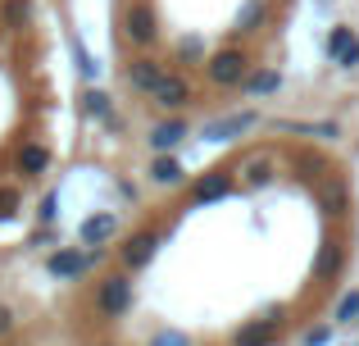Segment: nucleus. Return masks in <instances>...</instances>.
<instances>
[{
	"label": "nucleus",
	"instance_id": "9d476101",
	"mask_svg": "<svg viewBox=\"0 0 359 346\" xmlns=\"http://www.w3.org/2000/svg\"><path fill=\"white\" fill-rule=\"evenodd\" d=\"M114 232H118L114 210H100V214H91V219L78 223V241L82 246H105V241H114Z\"/></svg>",
	"mask_w": 359,
	"mask_h": 346
},
{
	"label": "nucleus",
	"instance_id": "7ed1b4c3",
	"mask_svg": "<svg viewBox=\"0 0 359 346\" xmlns=\"http://www.w3.org/2000/svg\"><path fill=\"white\" fill-rule=\"evenodd\" d=\"M255 128H259V109H237V114H228V119L205 124L201 137L205 142H237L241 133H255Z\"/></svg>",
	"mask_w": 359,
	"mask_h": 346
},
{
	"label": "nucleus",
	"instance_id": "aec40b11",
	"mask_svg": "<svg viewBox=\"0 0 359 346\" xmlns=\"http://www.w3.org/2000/svg\"><path fill=\"white\" fill-rule=\"evenodd\" d=\"M273 182V160H245V187H269Z\"/></svg>",
	"mask_w": 359,
	"mask_h": 346
},
{
	"label": "nucleus",
	"instance_id": "423d86ee",
	"mask_svg": "<svg viewBox=\"0 0 359 346\" xmlns=\"http://www.w3.org/2000/svg\"><path fill=\"white\" fill-rule=\"evenodd\" d=\"M168 78V69L155 60V55H137V60L128 64V82H132V91L137 96H155V87Z\"/></svg>",
	"mask_w": 359,
	"mask_h": 346
},
{
	"label": "nucleus",
	"instance_id": "6ab92c4d",
	"mask_svg": "<svg viewBox=\"0 0 359 346\" xmlns=\"http://www.w3.org/2000/svg\"><path fill=\"white\" fill-rule=\"evenodd\" d=\"M0 18H5V27H27L32 23V0H5Z\"/></svg>",
	"mask_w": 359,
	"mask_h": 346
},
{
	"label": "nucleus",
	"instance_id": "b1692460",
	"mask_svg": "<svg viewBox=\"0 0 359 346\" xmlns=\"http://www.w3.org/2000/svg\"><path fill=\"white\" fill-rule=\"evenodd\" d=\"M73 55H78V69H82V78H91V82H96V73H100V64L96 60H91V55H87V46H73Z\"/></svg>",
	"mask_w": 359,
	"mask_h": 346
},
{
	"label": "nucleus",
	"instance_id": "5701e85b",
	"mask_svg": "<svg viewBox=\"0 0 359 346\" xmlns=\"http://www.w3.org/2000/svg\"><path fill=\"white\" fill-rule=\"evenodd\" d=\"M177 55H182V60H210V55H205V41H201V36H182Z\"/></svg>",
	"mask_w": 359,
	"mask_h": 346
},
{
	"label": "nucleus",
	"instance_id": "f8f14e48",
	"mask_svg": "<svg viewBox=\"0 0 359 346\" xmlns=\"http://www.w3.org/2000/svg\"><path fill=\"white\" fill-rule=\"evenodd\" d=\"M155 246H159L155 232H132V237L123 241L118 255H123V265H128V269H146L150 260H155Z\"/></svg>",
	"mask_w": 359,
	"mask_h": 346
},
{
	"label": "nucleus",
	"instance_id": "412c9836",
	"mask_svg": "<svg viewBox=\"0 0 359 346\" xmlns=\"http://www.w3.org/2000/svg\"><path fill=\"white\" fill-rule=\"evenodd\" d=\"M282 128H287V133H305V137H323V142L341 133L337 124H282Z\"/></svg>",
	"mask_w": 359,
	"mask_h": 346
},
{
	"label": "nucleus",
	"instance_id": "1a4fd4ad",
	"mask_svg": "<svg viewBox=\"0 0 359 346\" xmlns=\"http://www.w3.org/2000/svg\"><path fill=\"white\" fill-rule=\"evenodd\" d=\"M96 305H100V314H109V319H114V314H123L132 305V278H105V283H100V296H96Z\"/></svg>",
	"mask_w": 359,
	"mask_h": 346
},
{
	"label": "nucleus",
	"instance_id": "a211bd4d",
	"mask_svg": "<svg viewBox=\"0 0 359 346\" xmlns=\"http://www.w3.org/2000/svg\"><path fill=\"white\" fill-rule=\"evenodd\" d=\"M273 333H278V319H264V324H250V328L237 333V346H269Z\"/></svg>",
	"mask_w": 359,
	"mask_h": 346
},
{
	"label": "nucleus",
	"instance_id": "0eeeda50",
	"mask_svg": "<svg viewBox=\"0 0 359 346\" xmlns=\"http://www.w3.org/2000/svg\"><path fill=\"white\" fill-rule=\"evenodd\" d=\"M191 137V128H187V119L182 114H173V119H159V124H150V151L155 155H168V151H177V146Z\"/></svg>",
	"mask_w": 359,
	"mask_h": 346
},
{
	"label": "nucleus",
	"instance_id": "393cba45",
	"mask_svg": "<svg viewBox=\"0 0 359 346\" xmlns=\"http://www.w3.org/2000/svg\"><path fill=\"white\" fill-rule=\"evenodd\" d=\"M150 346H191V338H187V333H155Z\"/></svg>",
	"mask_w": 359,
	"mask_h": 346
},
{
	"label": "nucleus",
	"instance_id": "2eb2a0df",
	"mask_svg": "<svg viewBox=\"0 0 359 346\" xmlns=\"http://www.w3.org/2000/svg\"><path fill=\"white\" fill-rule=\"evenodd\" d=\"M150 178H155L159 187H177V182H187V169H182V160L168 151V155H155V160H150Z\"/></svg>",
	"mask_w": 359,
	"mask_h": 346
},
{
	"label": "nucleus",
	"instance_id": "4468645a",
	"mask_svg": "<svg viewBox=\"0 0 359 346\" xmlns=\"http://www.w3.org/2000/svg\"><path fill=\"white\" fill-rule=\"evenodd\" d=\"M264 23H269V5H264V0H245L237 9V18H232V36H250V32H259Z\"/></svg>",
	"mask_w": 359,
	"mask_h": 346
},
{
	"label": "nucleus",
	"instance_id": "cd10ccee",
	"mask_svg": "<svg viewBox=\"0 0 359 346\" xmlns=\"http://www.w3.org/2000/svg\"><path fill=\"white\" fill-rule=\"evenodd\" d=\"M9 328H14V314H9V310H5V305H0V338H5V333H9Z\"/></svg>",
	"mask_w": 359,
	"mask_h": 346
},
{
	"label": "nucleus",
	"instance_id": "dca6fc26",
	"mask_svg": "<svg viewBox=\"0 0 359 346\" xmlns=\"http://www.w3.org/2000/svg\"><path fill=\"white\" fill-rule=\"evenodd\" d=\"M278 87H282V73L278 69H250V73H245V82H241V91H245V96H255V100L273 96Z\"/></svg>",
	"mask_w": 359,
	"mask_h": 346
},
{
	"label": "nucleus",
	"instance_id": "bb28decb",
	"mask_svg": "<svg viewBox=\"0 0 359 346\" xmlns=\"http://www.w3.org/2000/svg\"><path fill=\"white\" fill-rule=\"evenodd\" d=\"M55 205H60V196H55V192H50V196H46V205H41V219H46V223H50V219H55Z\"/></svg>",
	"mask_w": 359,
	"mask_h": 346
},
{
	"label": "nucleus",
	"instance_id": "4be33fe9",
	"mask_svg": "<svg viewBox=\"0 0 359 346\" xmlns=\"http://www.w3.org/2000/svg\"><path fill=\"white\" fill-rule=\"evenodd\" d=\"M359 319V292H346L341 305H337V324H355Z\"/></svg>",
	"mask_w": 359,
	"mask_h": 346
},
{
	"label": "nucleus",
	"instance_id": "a878e982",
	"mask_svg": "<svg viewBox=\"0 0 359 346\" xmlns=\"http://www.w3.org/2000/svg\"><path fill=\"white\" fill-rule=\"evenodd\" d=\"M14 210H18V192H0V219H9Z\"/></svg>",
	"mask_w": 359,
	"mask_h": 346
},
{
	"label": "nucleus",
	"instance_id": "20e7f679",
	"mask_svg": "<svg viewBox=\"0 0 359 346\" xmlns=\"http://www.w3.org/2000/svg\"><path fill=\"white\" fill-rule=\"evenodd\" d=\"M323 51H327V60L337 64V69H359V36H355V27H346V23H337L332 32H327V41H323Z\"/></svg>",
	"mask_w": 359,
	"mask_h": 346
},
{
	"label": "nucleus",
	"instance_id": "6e6552de",
	"mask_svg": "<svg viewBox=\"0 0 359 346\" xmlns=\"http://www.w3.org/2000/svg\"><path fill=\"white\" fill-rule=\"evenodd\" d=\"M232 169H210V173H201L191 182V205H214V201H223V196H232Z\"/></svg>",
	"mask_w": 359,
	"mask_h": 346
},
{
	"label": "nucleus",
	"instance_id": "39448f33",
	"mask_svg": "<svg viewBox=\"0 0 359 346\" xmlns=\"http://www.w3.org/2000/svg\"><path fill=\"white\" fill-rule=\"evenodd\" d=\"M191 96H196L191 78H187V73H168V78L155 87V96H150V100H155L159 109H168V114H177V109L191 105Z\"/></svg>",
	"mask_w": 359,
	"mask_h": 346
},
{
	"label": "nucleus",
	"instance_id": "9b49d317",
	"mask_svg": "<svg viewBox=\"0 0 359 346\" xmlns=\"http://www.w3.org/2000/svg\"><path fill=\"white\" fill-rule=\"evenodd\" d=\"M96 260H100V246H91V255H78V251H55V255L46 260V269H50L55 278H82Z\"/></svg>",
	"mask_w": 359,
	"mask_h": 346
},
{
	"label": "nucleus",
	"instance_id": "f257e3e1",
	"mask_svg": "<svg viewBox=\"0 0 359 346\" xmlns=\"http://www.w3.org/2000/svg\"><path fill=\"white\" fill-rule=\"evenodd\" d=\"M123 36H128V46H137V51H150V46L159 41V18H155V5H150V0H132V5L123 9Z\"/></svg>",
	"mask_w": 359,
	"mask_h": 346
},
{
	"label": "nucleus",
	"instance_id": "ddd939ff",
	"mask_svg": "<svg viewBox=\"0 0 359 346\" xmlns=\"http://www.w3.org/2000/svg\"><path fill=\"white\" fill-rule=\"evenodd\" d=\"M14 169H18V178H41L46 169H50V151H46L41 142H27V146H18V155H14Z\"/></svg>",
	"mask_w": 359,
	"mask_h": 346
},
{
	"label": "nucleus",
	"instance_id": "f3484780",
	"mask_svg": "<svg viewBox=\"0 0 359 346\" xmlns=\"http://www.w3.org/2000/svg\"><path fill=\"white\" fill-rule=\"evenodd\" d=\"M82 109H87L91 119H100V124H105V119H114V100H109V91H100V87H87V91H82Z\"/></svg>",
	"mask_w": 359,
	"mask_h": 346
},
{
	"label": "nucleus",
	"instance_id": "f03ea898",
	"mask_svg": "<svg viewBox=\"0 0 359 346\" xmlns=\"http://www.w3.org/2000/svg\"><path fill=\"white\" fill-rule=\"evenodd\" d=\"M245 73H250V55L241 51V46H228V51H214L210 60H205V78L214 82V87H241Z\"/></svg>",
	"mask_w": 359,
	"mask_h": 346
}]
</instances>
